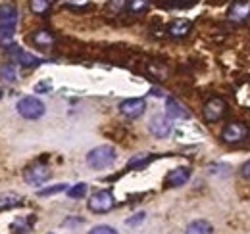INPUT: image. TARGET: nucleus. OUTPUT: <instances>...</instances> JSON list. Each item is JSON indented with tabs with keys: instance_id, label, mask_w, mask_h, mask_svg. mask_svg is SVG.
Returning a JSON list of instances; mask_svg holds the SVG:
<instances>
[{
	"instance_id": "obj_17",
	"label": "nucleus",
	"mask_w": 250,
	"mask_h": 234,
	"mask_svg": "<svg viewBox=\"0 0 250 234\" xmlns=\"http://www.w3.org/2000/svg\"><path fill=\"white\" fill-rule=\"evenodd\" d=\"M0 81L16 83L18 81V67L14 63H2L0 65Z\"/></svg>"
},
{
	"instance_id": "obj_21",
	"label": "nucleus",
	"mask_w": 250,
	"mask_h": 234,
	"mask_svg": "<svg viewBox=\"0 0 250 234\" xmlns=\"http://www.w3.org/2000/svg\"><path fill=\"white\" fill-rule=\"evenodd\" d=\"M148 6H150V0H127V10L131 14H135V16L146 12Z\"/></svg>"
},
{
	"instance_id": "obj_2",
	"label": "nucleus",
	"mask_w": 250,
	"mask_h": 234,
	"mask_svg": "<svg viewBox=\"0 0 250 234\" xmlns=\"http://www.w3.org/2000/svg\"><path fill=\"white\" fill-rule=\"evenodd\" d=\"M114 161H116V148L108 146V144L93 148V150L87 154V163H89L93 169L110 167Z\"/></svg>"
},
{
	"instance_id": "obj_24",
	"label": "nucleus",
	"mask_w": 250,
	"mask_h": 234,
	"mask_svg": "<svg viewBox=\"0 0 250 234\" xmlns=\"http://www.w3.org/2000/svg\"><path fill=\"white\" fill-rule=\"evenodd\" d=\"M67 190V184H56V186H48V188H42L39 190V196H50V194H58V192H63Z\"/></svg>"
},
{
	"instance_id": "obj_7",
	"label": "nucleus",
	"mask_w": 250,
	"mask_h": 234,
	"mask_svg": "<svg viewBox=\"0 0 250 234\" xmlns=\"http://www.w3.org/2000/svg\"><path fill=\"white\" fill-rule=\"evenodd\" d=\"M50 175H52V171H50V167H48L46 163H33L31 167H27V169H25L23 178H25V182H27V184H31V186H39V184L46 182V180L50 178Z\"/></svg>"
},
{
	"instance_id": "obj_4",
	"label": "nucleus",
	"mask_w": 250,
	"mask_h": 234,
	"mask_svg": "<svg viewBox=\"0 0 250 234\" xmlns=\"http://www.w3.org/2000/svg\"><path fill=\"white\" fill-rule=\"evenodd\" d=\"M249 133H250L249 127H247L245 123H241V121H231V123H227V125L223 127L221 138H223V142H227V144H237V142L247 140Z\"/></svg>"
},
{
	"instance_id": "obj_11",
	"label": "nucleus",
	"mask_w": 250,
	"mask_h": 234,
	"mask_svg": "<svg viewBox=\"0 0 250 234\" xmlns=\"http://www.w3.org/2000/svg\"><path fill=\"white\" fill-rule=\"evenodd\" d=\"M229 21L233 23H245L250 18V4L247 0H235L229 8V14H227Z\"/></svg>"
},
{
	"instance_id": "obj_20",
	"label": "nucleus",
	"mask_w": 250,
	"mask_h": 234,
	"mask_svg": "<svg viewBox=\"0 0 250 234\" xmlns=\"http://www.w3.org/2000/svg\"><path fill=\"white\" fill-rule=\"evenodd\" d=\"M152 159H154V156H150V154H139V156H135V157L129 159L127 167H129V169H141V167L148 165Z\"/></svg>"
},
{
	"instance_id": "obj_22",
	"label": "nucleus",
	"mask_w": 250,
	"mask_h": 234,
	"mask_svg": "<svg viewBox=\"0 0 250 234\" xmlns=\"http://www.w3.org/2000/svg\"><path fill=\"white\" fill-rule=\"evenodd\" d=\"M85 194H87V184H85V182H77V184H73L71 188H67V196L73 198V200L83 198Z\"/></svg>"
},
{
	"instance_id": "obj_26",
	"label": "nucleus",
	"mask_w": 250,
	"mask_h": 234,
	"mask_svg": "<svg viewBox=\"0 0 250 234\" xmlns=\"http://www.w3.org/2000/svg\"><path fill=\"white\" fill-rule=\"evenodd\" d=\"M31 223H33V219H18V221L14 223V229L21 227V231H20V233H27V231L31 229Z\"/></svg>"
},
{
	"instance_id": "obj_18",
	"label": "nucleus",
	"mask_w": 250,
	"mask_h": 234,
	"mask_svg": "<svg viewBox=\"0 0 250 234\" xmlns=\"http://www.w3.org/2000/svg\"><path fill=\"white\" fill-rule=\"evenodd\" d=\"M23 202L21 196L14 194V192H8V194H2L0 196V211L4 209H12V207H18V205Z\"/></svg>"
},
{
	"instance_id": "obj_3",
	"label": "nucleus",
	"mask_w": 250,
	"mask_h": 234,
	"mask_svg": "<svg viewBox=\"0 0 250 234\" xmlns=\"http://www.w3.org/2000/svg\"><path fill=\"white\" fill-rule=\"evenodd\" d=\"M18 114L25 119H39L44 116V104L37 96H23L18 102Z\"/></svg>"
},
{
	"instance_id": "obj_6",
	"label": "nucleus",
	"mask_w": 250,
	"mask_h": 234,
	"mask_svg": "<svg viewBox=\"0 0 250 234\" xmlns=\"http://www.w3.org/2000/svg\"><path fill=\"white\" fill-rule=\"evenodd\" d=\"M116 205L114 194L110 190H98L89 198V209L94 213H106Z\"/></svg>"
},
{
	"instance_id": "obj_9",
	"label": "nucleus",
	"mask_w": 250,
	"mask_h": 234,
	"mask_svg": "<svg viewBox=\"0 0 250 234\" xmlns=\"http://www.w3.org/2000/svg\"><path fill=\"white\" fill-rule=\"evenodd\" d=\"M6 54H8V58L12 59V61L21 63V65H27V67H33V65H39L41 63V59L37 58V56H33L29 52L21 50V46H16V44H10L6 48Z\"/></svg>"
},
{
	"instance_id": "obj_29",
	"label": "nucleus",
	"mask_w": 250,
	"mask_h": 234,
	"mask_svg": "<svg viewBox=\"0 0 250 234\" xmlns=\"http://www.w3.org/2000/svg\"><path fill=\"white\" fill-rule=\"evenodd\" d=\"M241 175L245 176L247 180H250V159L243 163V167H241Z\"/></svg>"
},
{
	"instance_id": "obj_5",
	"label": "nucleus",
	"mask_w": 250,
	"mask_h": 234,
	"mask_svg": "<svg viewBox=\"0 0 250 234\" xmlns=\"http://www.w3.org/2000/svg\"><path fill=\"white\" fill-rule=\"evenodd\" d=\"M225 112H227V102H225L223 98H219V96L210 98V100L204 104V108H202V116H204V119H206L208 123H216L219 119H223Z\"/></svg>"
},
{
	"instance_id": "obj_10",
	"label": "nucleus",
	"mask_w": 250,
	"mask_h": 234,
	"mask_svg": "<svg viewBox=\"0 0 250 234\" xmlns=\"http://www.w3.org/2000/svg\"><path fill=\"white\" fill-rule=\"evenodd\" d=\"M146 110V102L143 98H129V100H124L120 104V112L122 116L129 117V119H137L145 114Z\"/></svg>"
},
{
	"instance_id": "obj_15",
	"label": "nucleus",
	"mask_w": 250,
	"mask_h": 234,
	"mask_svg": "<svg viewBox=\"0 0 250 234\" xmlns=\"http://www.w3.org/2000/svg\"><path fill=\"white\" fill-rule=\"evenodd\" d=\"M190 29H192V23L188 20H175V21L169 23L167 33L171 37H175V39H183V37H187L188 33H190Z\"/></svg>"
},
{
	"instance_id": "obj_25",
	"label": "nucleus",
	"mask_w": 250,
	"mask_h": 234,
	"mask_svg": "<svg viewBox=\"0 0 250 234\" xmlns=\"http://www.w3.org/2000/svg\"><path fill=\"white\" fill-rule=\"evenodd\" d=\"M89 234H118V231L108 227V225H98V227H94L93 231H89Z\"/></svg>"
},
{
	"instance_id": "obj_8",
	"label": "nucleus",
	"mask_w": 250,
	"mask_h": 234,
	"mask_svg": "<svg viewBox=\"0 0 250 234\" xmlns=\"http://www.w3.org/2000/svg\"><path fill=\"white\" fill-rule=\"evenodd\" d=\"M171 129H173V123H171V117L169 116L158 114V116L152 117L150 123H148V131H150L156 138H166V136H169Z\"/></svg>"
},
{
	"instance_id": "obj_13",
	"label": "nucleus",
	"mask_w": 250,
	"mask_h": 234,
	"mask_svg": "<svg viewBox=\"0 0 250 234\" xmlns=\"http://www.w3.org/2000/svg\"><path fill=\"white\" fill-rule=\"evenodd\" d=\"M31 42L35 44V46H39V48H50V46H54L56 37H54V33H52V31L37 29L31 35Z\"/></svg>"
},
{
	"instance_id": "obj_16",
	"label": "nucleus",
	"mask_w": 250,
	"mask_h": 234,
	"mask_svg": "<svg viewBox=\"0 0 250 234\" xmlns=\"http://www.w3.org/2000/svg\"><path fill=\"white\" fill-rule=\"evenodd\" d=\"M185 234H214V227L208 221L198 219V221H192L185 229Z\"/></svg>"
},
{
	"instance_id": "obj_27",
	"label": "nucleus",
	"mask_w": 250,
	"mask_h": 234,
	"mask_svg": "<svg viewBox=\"0 0 250 234\" xmlns=\"http://www.w3.org/2000/svg\"><path fill=\"white\" fill-rule=\"evenodd\" d=\"M145 217H146V213H143V211H141V213H137L135 217L127 219V225H129V227H135V225H139L141 221H145Z\"/></svg>"
},
{
	"instance_id": "obj_12",
	"label": "nucleus",
	"mask_w": 250,
	"mask_h": 234,
	"mask_svg": "<svg viewBox=\"0 0 250 234\" xmlns=\"http://www.w3.org/2000/svg\"><path fill=\"white\" fill-rule=\"evenodd\" d=\"M190 178V169L188 167H177V169H171L167 176H166V186L167 188H177V186H183Z\"/></svg>"
},
{
	"instance_id": "obj_23",
	"label": "nucleus",
	"mask_w": 250,
	"mask_h": 234,
	"mask_svg": "<svg viewBox=\"0 0 250 234\" xmlns=\"http://www.w3.org/2000/svg\"><path fill=\"white\" fill-rule=\"evenodd\" d=\"M148 71H150V75H152L154 79H167V67H166V65H160V67H158V63H150Z\"/></svg>"
},
{
	"instance_id": "obj_19",
	"label": "nucleus",
	"mask_w": 250,
	"mask_h": 234,
	"mask_svg": "<svg viewBox=\"0 0 250 234\" xmlns=\"http://www.w3.org/2000/svg\"><path fill=\"white\" fill-rule=\"evenodd\" d=\"M54 0H29V10L35 16H44L52 8Z\"/></svg>"
},
{
	"instance_id": "obj_30",
	"label": "nucleus",
	"mask_w": 250,
	"mask_h": 234,
	"mask_svg": "<svg viewBox=\"0 0 250 234\" xmlns=\"http://www.w3.org/2000/svg\"><path fill=\"white\" fill-rule=\"evenodd\" d=\"M46 88H48V83H41V85H37V87H35V90H37V92H41V90H46Z\"/></svg>"
},
{
	"instance_id": "obj_1",
	"label": "nucleus",
	"mask_w": 250,
	"mask_h": 234,
	"mask_svg": "<svg viewBox=\"0 0 250 234\" xmlns=\"http://www.w3.org/2000/svg\"><path fill=\"white\" fill-rule=\"evenodd\" d=\"M18 25V8L14 4L0 6V42H6L14 37Z\"/></svg>"
},
{
	"instance_id": "obj_28",
	"label": "nucleus",
	"mask_w": 250,
	"mask_h": 234,
	"mask_svg": "<svg viewBox=\"0 0 250 234\" xmlns=\"http://www.w3.org/2000/svg\"><path fill=\"white\" fill-rule=\"evenodd\" d=\"M110 10H114V12H120L124 6H127V0H110Z\"/></svg>"
},
{
	"instance_id": "obj_14",
	"label": "nucleus",
	"mask_w": 250,
	"mask_h": 234,
	"mask_svg": "<svg viewBox=\"0 0 250 234\" xmlns=\"http://www.w3.org/2000/svg\"><path fill=\"white\" fill-rule=\"evenodd\" d=\"M166 112L171 119H188L190 117L187 108L181 102H177L175 98H167L166 100Z\"/></svg>"
}]
</instances>
